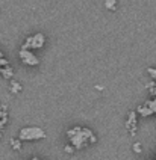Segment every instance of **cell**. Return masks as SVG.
Returning <instances> with one entry per match:
<instances>
[{
  "instance_id": "7",
  "label": "cell",
  "mask_w": 156,
  "mask_h": 160,
  "mask_svg": "<svg viewBox=\"0 0 156 160\" xmlns=\"http://www.w3.org/2000/svg\"><path fill=\"white\" fill-rule=\"evenodd\" d=\"M148 72H150V76H152L153 79H156V70H153V68H148Z\"/></svg>"
},
{
  "instance_id": "2",
  "label": "cell",
  "mask_w": 156,
  "mask_h": 160,
  "mask_svg": "<svg viewBox=\"0 0 156 160\" xmlns=\"http://www.w3.org/2000/svg\"><path fill=\"white\" fill-rule=\"evenodd\" d=\"M44 36L41 35V33H37V35L30 36V38H28V41H26V44L23 45V48H41L43 45H44Z\"/></svg>"
},
{
  "instance_id": "3",
  "label": "cell",
  "mask_w": 156,
  "mask_h": 160,
  "mask_svg": "<svg viewBox=\"0 0 156 160\" xmlns=\"http://www.w3.org/2000/svg\"><path fill=\"white\" fill-rule=\"evenodd\" d=\"M20 58L23 59V62L28 63V65H38V63H39L38 58L35 56V54L30 53L28 48H21V52H20Z\"/></svg>"
},
{
  "instance_id": "1",
  "label": "cell",
  "mask_w": 156,
  "mask_h": 160,
  "mask_svg": "<svg viewBox=\"0 0 156 160\" xmlns=\"http://www.w3.org/2000/svg\"><path fill=\"white\" fill-rule=\"evenodd\" d=\"M43 138H46V133L39 127H24L20 132L21 141H37V139H43Z\"/></svg>"
},
{
  "instance_id": "8",
  "label": "cell",
  "mask_w": 156,
  "mask_h": 160,
  "mask_svg": "<svg viewBox=\"0 0 156 160\" xmlns=\"http://www.w3.org/2000/svg\"><path fill=\"white\" fill-rule=\"evenodd\" d=\"M133 150H135V151H141V147H139V143H135V145H133Z\"/></svg>"
},
{
  "instance_id": "4",
  "label": "cell",
  "mask_w": 156,
  "mask_h": 160,
  "mask_svg": "<svg viewBox=\"0 0 156 160\" xmlns=\"http://www.w3.org/2000/svg\"><path fill=\"white\" fill-rule=\"evenodd\" d=\"M20 141H21V139H20ZM20 141H15V139H12V141H11V145H12V148H15V150H20V147H21Z\"/></svg>"
},
{
  "instance_id": "6",
  "label": "cell",
  "mask_w": 156,
  "mask_h": 160,
  "mask_svg": "<svg viewBox=\"0 0 156 160\" xmlns=\"http://www.w3.org/2000/svg\"><path fill=\"white\" fill-rule=\"evenodd\" d=\"M20 85L18 83H12V92H17V91H20Z\"/></svg>"
},
{
  "instance_id": "5",
  "label": "cell",
  "mask_w": 156,
  "mask_h": 160,
  "mask_svg": "<svg viewBox=\"0 0 156 160\" xmlns=\"http://www.w3.org/2000/svg\"><path fill=\"white\" fill-rule=\"evenodd\" d=\"M115 2H117V0H108V2H106V8L115 9Z\"/></svg>"
}]
</instances>
